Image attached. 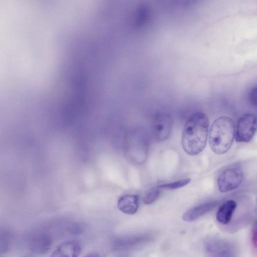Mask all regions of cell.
I'll list each match as a JSON object with an SVG mask.
<instances>
[{
	"label": "cell",
	"instance_id": "cell-16",
	"mask_svg": "<svg viewBox=\"0 0 257 257\" xmlns=\"http://www.w3.org/2000/svg\"><path fill=\"white\" fill-rule=\"evenodd\" d=\"M251 241L253 247L257 252V221L254 223L252 229Z\"/></svg>",
	"mask_w": 257,
	"mask_h": 257
},
{
	"label": "cell",
	"instance_id": "cell-11",
	"mask_svg": "<svg viewBox=\"0 0 257 257\" xmlns=\"http://www.w3.org/2000/svg\"><path fill=\"white\" fill-rule=\"evenodd\" d=\"M149 239V236L144 235L125 237L118 240L116 245L120 248H130L144 243Z\"/></svg>",
	"mask_w": 257,
	"mask_h": 257
},
{
	"label": "cell",
	"instance_id": "cell-14",
	"mask_svg": "<svg viewBox=\"0 0 257 257\" xmlns=\"http://www.w3.org/2000/svg\"><path fill=\"white\" fill-rule=\"evenodd\" d=\"M190 178L182 179L171 183H165L159 185L162 189L174 190L182 188L190 182Z\"/></svg>",
	"mask_w": 257,
	"mask_h": 257
},
{
	"label": "cell",
	"instance_id": "cell-3",
	"mask_svg": "<svg viewBox=\"0 0 257 257\" xmlns=\"http://www.w3.org/2000/svg\"><path fill=\"white\" fill-rule=\"evenodd\" d=\"M243 179V173L237 166L229 167L218 176L217 185L220 192L226 193L236 188Z\"/></svg>",
	"mask_w": 257,
	"mask_h": 257
},
{
	"label": "cell",
	"instance_id": "cell-13",
	"mask_svg": "<svg viewBox=\"0 0 257 257\" xmlns=\"http://www.w3.org/2000/svg\"><path fill=\"white\" fill-rule=\"evenodd\" d=\"M162 190L159 185L152 187L147 190L143 197L144 203L150 204L155 202L159 197Z\"/></svg>",
	"mask_w": 257,
	"mask_h": 257
},
{
	"label": "cell",
	"instance_id": "cell-6",
	"mask_svg": "<svg viewBox=\"0 0 257 257\" xmlns=\"http://www.w3.org/2000/svg\"><path fill=\"white\" fill-rule=\"evenodd\" d=\"M173 120L171 116L166 113L158 114L155 118L154 133L157 141L167 140L171 132Z\"/></svg>",
	"mask_w": 257,
	"mask_h": 257
},
{
	"label": "cell",
	"instance_id": "cell-8",
	"mask_svg": "<svg viewBox=\"0 0 257 257\" xmlns=\"http://www.w3.org/2000/svg\"><path fill=\"white\" fill-rule=\"evenodd\" d=\"M218 204L217 201H210L193 207L184 213L182 218L185 221H194L212 210Z\"/></svg>",
	"mask_w": 257,
	"mask_h": 257
},
{
	"label": "cell",
	"instance_id": "cell-4",
	"mask_svg": "<svg viewBox=\"0 0 257 257\" xmlns=\"http://www.w3.org/2000/svg\"><path fill=\"white\" fill-rule=\"evenodd\" d=\"M257 130V117L252 113H246L238 120L235 133L237 142L247 143L252 138Z\"/></svg>",
	"mask_w": 257,
	"mask_h": 257
},
{
	"label": "cell",
	"instance_id": "cell-12",
	"mask_svg": "<svg viewBox=\"0 0 257 257\" xmlns=\"http://www.w3.org/2000/svg\"><path fill=\"white\" fill-rule=\"evenodd\" d=\"M51 244V240L46 236H39L32 243V248L36 252L43 253L49 249Z\"/></svg>",
	"mask_w": 257,
	"mask_h": 257
},
{
	"label": "cell",
	"instance_id": "cell-2",
	"mask_svg": "<svg viewBox=\"0 0 257 257\" xmlns=\"http://www.w3.org/2000/svg\"><path fill=\"white\" fill-rule=\"evenodd\" d=\"M235 123L232 119L222 116L212 123L209 142L212 150L217 154L225 153L230 148L235 136Z\"/></svg>",
	"mask_w": 257,
	"mask_h": 257
},
{
	"label": "cell",
	"instance_id": "cell-7",
	"mask_svg": "<svg viewBox=\"0 0 257 257\" xmlns=\"http://www.w3.org/2000/svg\"><path fill=\"white\" fill-rule=\"evenodd\" d=\"M81 247L76 241H66L60 244L53 252L50 257H78Z\"/></svg>",
	"mask_w": 257,
	"mask_h": 257
},
{
	"label": "cell",
	"instance_id": "cell-15",
	"mask_svg": "<svg viewBox=\"0 0 257 257\" xmlns=\"http://www.w3.org/2000/svg\"><path fill=\"white\" fill-rule=\"evenodd\" d=\"M148 15V10L147 7L142 6L138 10L137 14V22L138 24H143L146 19Z\"/></svg>",
	"mask_w": 257,
	"mask_h": 257
},
{
	"label": "cell",
	"instance_id": "cell-1",
	"mask_svg": "<svg viewBox=\"0 0 257 257\" xmlns=\"http://www.w3.org/2000/svg\"><path fill=\"white\" fill-rule=\"evenodd\" d=\"M209 120L205 114L195 112L186 121L182 136V146L184 151L190 156L200 153L207 142Z\"/></svg>",
	"mask_w": 257,
	"mask_h": 257
},
{
	"label": "cell",
	"instance_id": "cell-9",
	"mask_svg": "<svg viewBox=\"0 0 257 257\" xmlns=\"http://www.w3.org/2000/svg\"><path fill=\"white\" fill-rule=\"evenodd\" d=\"M118 208L127 214L137 212L139 208V196L135 194H125L121 196L117 201Z\"/></svg>",
	"mask_w": 257,
	"mask_h": 257
},
{
	"label": "cell",
	"instance_id": "cell-18",
	"mask_svg": "<svg viewBox=\"0 0 257 257\" xmlns=\"http://www.w3.org/2000/svg\"><path fill=\"white\" fill-rule=\"evenodd\" d=\"M84 257H102V256L99 252L93 251L88 253Z\"/></svg>",
	"mask_w": 257,
	"mask_h": 257
},
{
	"label": "cell",
	"instance_id": "cell-10",
	"mask_svg": "<svg viewBox=\"0 0 257 257\" xmlns=\"http://www.w3.org/2000/svg\"><path fill=\"white\" fill-rule=\"evenodd\" d=\"M236 206V202L233 200H229L223 203L216 213L217 221L223 225L228 224L232 219Z\"/></svg>",
	"mask_w": 257,
	"mask_h": 257
},
{
	"label": "cell",
	"instance_id": "cell-17",
	"mask_svg": "<svg viewBox=\"0 0 257 257\" xmlns=\"http://www.w3.org/2000/svg\"><path fill=\"white\" fill-rule=\"evenodd\" d=\"M249 98L252 103L257 107V86L253 88L250 92Z\"/></svg>",
	"mask_w": 257,
	"mask_h": 257
},
{
	"label": "cell",
	"instance_id": "cell-19",
	"mask_svg": "<svg viewBox=\"0 0 257 257\" xmlns=\"http://www.w3.org/2000/svg\"><path fill=\"white\" fill-rule=\"evenodd\" d=\"M24 257H35V256L31 255H28L24 256Z\"/></svg>",
	"mask_w": 257,
	"mask_h": 257
},
{
	"label": "cell",
	"instance_id": "cell-5",
	"mask_svg": "<svg viewBox=\"0 0 257 257\" xmlns=\"http://www.w3.org/2000/svg\"><path fill=\"white\" fill-rule=\"evenodd\" d=\"M205 249L210 257H237L232 244L219 238H211L205 243Z\"/></svg>",
	"mask_w": 257,
	"mask_h": 257
}]
</instances>
